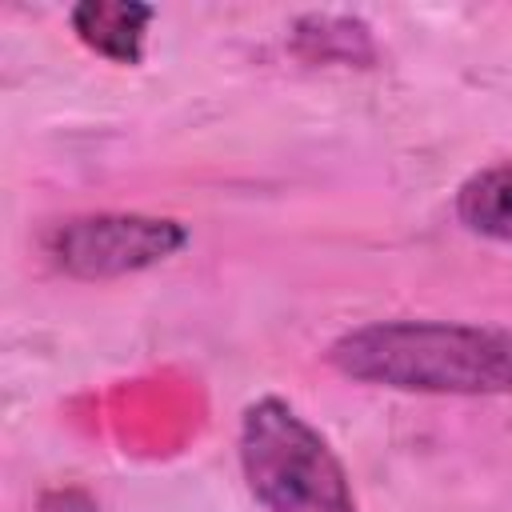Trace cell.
Returning <instances> with one entry per match:
<instances>
[{
	"mask_svg": "<svg viewBox=\"0 0 512 512\" xmlns=\"http://www.w3.org/2000/svg\"><path fill=\"white\" fill-rule=\"evenodd\" d=\"M328 364L360 384L424 396H508L512 328L456 320H376L344 332Z\"/></svg>",
	"mask_w": 512,
	"mask_h": 512,
	"instance_id": "cell-1",
	"label": "cell"
},
{
	"mask_svg": "<svg viewBox=\"0 0 512 512\" xmlns=\"http://www.w3.org/2000/svg\"><path fill=\"white\" fill-rule=\"evenodd\" d=\"M236 448L248 492L264 512H360L340 456L288 400H252Z\"/></svg>",
	"mask_w": 512,
	"mask_h": 512,
	"instance_id": "cell-2",
	"label": "cell"
},
{
	"mask_svg": "<svg viewBox=\"0 0 512 512\" xmlns=\"http://www.w3.org/2000/svg\"><path fill=\"white\" fill-rule=\"evenodd\" d=\"M188 244V228L172 216L88 212L68 216L44 236L48 260L76 280H116L164 264Z\"/></svg>",
	"mask_w": 512,
	"mask_h": 512,
	"instance_id": "cell-3",
	"label": "cell"
},
{
	"mask_svg": "<svg viewBox=\"0 0 512 512\" xmlns=\"http://www.w3.org/2000/svg\"><path fill=\"white\" fill-rule=\"evenodd\" d=\"M152 16L156 8L136 0H84L68 12L76 40L112 64H140Z\"/></svg>",
	"mask_w": 512,
	"mask_h": 512,
	"instance_id": "cell-4",
	"label": "cell"
},
{
	"mask_svg": "<svg viewBox=\"0 0 512 512\" xmlns=\"http://www.w3.org/2000/svg\"><path fill=\"white\" fill-rule=\"evenodd\" d=\"M456 216L468 232L512 244V160L472 172L456 188Z\"/></svg>",
	"mask_w": 512,
	"mask_h": 512,
	"instance_id": "cell-5",
	"label": "cell"
},
{
	"mask_svg": "<svg viewBox=\"0 0 512 512\" xmlns=\"http://www.w3.org/2000/svg\"><path fill=\"white\" fill-rule=\"evenodd\" d=\"M296 52L308 60H372V40L360 20L304 16L296 24Z\"/></svg>",
	"mask_w": 512,
	"mask_h": 512,
	"instance_id": "cell-6",
	"label": "cell"
}]
</instances>
